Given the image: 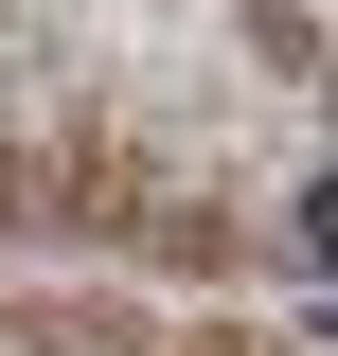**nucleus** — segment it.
<instances>
[{
	"instance_id": "nucleus-1",
	"label": "nucleus",
	"mask_w": 338,
	"mask_h": 356,
	"mask_svg": "<svg viewBox=\"0 0 338 356\" xmlns=\"http://www.w3.org/2000/svg\"><path fill=\"white\" fill-rule=\"evenodd\" d=\"M303 250H321V267H338V178H321V196H303Z\"/></svg>"
}]
</instances>
